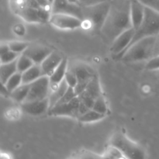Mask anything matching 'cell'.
<instances>
[{
  "instance_id": "6da1fadb",
  "label": "cell",
  "mask_w": 159,
  "mask_h": 159,
  "mask_svg": "<svg viewBox=\"0 0 159 159\" xmlns=\"http://www.w3.org/2000/svg\"><path fill=\"white\" fill-rule=\"evenodd\" d=\"M132 27L130 0L111 2L110 12L100 30L106 43L111 45L116 37Z\"/></svg>"
},
{
  "instance_id": "7a4b0ae2",
  "label": "cell",
  "mask_w": 159,
  "mask_h": 159,
  "mask_svg": "<svg viewBox=\"0 0 159 159\" xmlns=\"http://www.w3.org/2000/svg\"><path fill=\"white\" fill-rule=\"evenodd\" d=\"M155 38L156 36H153L138 40L126 49L120 58L127 63L148 61L154 57Z\"/></svg>"
},
{
  "instance_id": "3957f363",
  "label": "cell",
  "mask_w": 159,
  "mask_h": 159,
  "mask_svg": "<svg viewBox=\"0 0 159 159\" xmlns=\"http://www.w3.org/2000/svg\"><path fill=\"white\" fill-rule=\"evenodd\" d=\"M110 7L111 1L103 2L89 6H82V22L83 24L87 23L86 29L100 33Z\"/></svg>"
},
{
  "instance_id": "277c9868",
  "label": "cell",
  "mask_w": 159,
  "mask_h": 159,
  "mask_svg": "<svg viewBox=\"0 0 159 159\" xmlns=\"http://www.w3.org/2000/svg\"><path fill=\"white\" fill-rule=\"evenodd\" d=\"M110 145L116 148L127 159H145L146 153L140 144L129 139L124 134L116 132L112 136Z\"/></svg>"
},
{
  "instance_id": "5b68a950",
  "label": "cell",
  "mask_w": 159,
  "mask_h": 159,
  "mask_svg": "<svg viewBox=\"0 0 159 159\" xmlns=\"http://www.w3.org/2000/svg\"><path fill=\"white\" fill-rule=\"evenodd\" d=\"M158 34L159 12L151 9V8L145 6V12H144V20H143V22L141 23V26L135 30V34L129 47L133 44V43H136L138 40H141V39L156 36Z\"/></svg>"
},
{
  "instance_id": "8992f818",
  "label": "cell",
  "mask_w": 159,
  "mask_h": 159,
  "mask_svg": "<svg viewBox=\"0 0 159 159\" xmlns=\"http://www.w3.org/2000/svg\"><path fill=\"white\" fill-rule=\"evenodd\" d=\"M51 93L49 76L43 75L30 84V91L25 102L42 100L49 97Z\"/></svg>"
},
{
  "instance_id": "52a82bcc",
  "label": "cell",
  "mask_w": 159,
  "mask_h": 159,
  "mask_svg": "<svg viewBox=\"0 0 159 159\" xmlns=\"http://www.w3.org/2000/svg\"><path fill=\"white\" fill-rule=\"evenodd\" d=\"M80 99L79 96L65 103H57L48 110V114L53 116H70L79 119Z\"/></svg>"
},
{
  "instance_id": "ba28073f",
  "label": "cell",
  "mask_w": 159,
  "mask_h": 159,
  "mask_svg": "<svg viewBox=\"0 0 159 159\" xmlns=\"http://www.w3.org/2000/svg\"><path fill=\"white\" fill-rule=\"evenodd\" d=\"M49 23L54 27L61 30H75L82 27L83 22L81 19L68 14H51Z\"/></svg>"
},
{
  "instance_id": "9c48e42d",
  "label": "cell",
  "mask_w": 159,
  "mask_h": 159,
  "mask_svg": "<svg viewBox=\"0 0 159 159\" xmlns=\"http://www.w3.org/2000/svg\"><path fill=\"white\" fill-rule=\"evenodd\" d=\"M51 13H61L74 16L82 20V6L69 0H54L51 6Z\"/></svg>"
},
{
  "instance_id": "30bf717a",
  "label": "cell",
  "mask_w": 159,
  "mask_h": 159,
  "mask_svg": "<svg viewBox=\"0 0 159 159\" xmlns=\"http://www.w3.org/2000/svg\"><path fill=\"white\" fill-rule=\"evenodd\" d=\"M102 95L100 82L97 76H95L87 85L86 89L79 96L81 102L87 106L89 109H93L96 99Z\"/></svg>"
},
{
  "instance_id": "8fae6325",
  "label": "cell",
  "mask_w": 159,
  "mask_h": 159,
  "mask_svg": "<svg viewBox=\"0 0 159 159\" xmlns=\"http://www.w3.org/2000/svg\"><path fill=\"white\" fill-rule=\"evenodd\" d=\"M135 34V29L133 27L127 30L124 31L110 45V51L112 54H116L117 57H120L121 54L124 52L126 49L131 43Z\"/></svg>"
},
{
  "instance_id": "7c38bea8",
  "label": "cell",
  "mask_w": 159,
  "mask_h": 159,
  "mask_svg": "<svg viewBox=\"0 0 159 159\" xmlns=\"http://www.w3.org/2000/svg\"><path fill=\"white\" fill-rule=\"evenodd\" d=\"M21 109L23 112L31 116H40L49 110V98H46L42 100L24 102L21 104Z\"/></svg>"
},
{
  "instance_id": "4fadbf2b",
  "label": "cell",
  "mask_w": 159,
  "mask_h": 159,
  "mask_svg": "<svg viewBox=\"0 0 159 159\" xmlns=\"http://www.w3.org/2000/svg\"><path fill=\"white\" fill-rule=\"evenodd\" d=\"M53 51L49 47L41 44L29 45L23 54L30 57L35 65H40L45 60L47 57Z\"/></svg>"
},
{
  "instance_id": "5bb4252c",
  "label": "cell",
  "mask_w": 159,
  "mask_h": 159,
  "mask_svg": "<svg viewBox=\"0 0 159 159\" xmlns=\"http://www.w3.org/2000/svg\"><path fill=\"white\" fill-rule=\"evenodd\" d=\"M64 57L61 53L56 51H53L40 64L43 75L50 77L54 73L56 68L59 66V65L61 63Z\"/></svg>"
},
{
  "instance_id": "9a60e30c",
  "label": "cell",
  "mask_w": 159,
  "mask_h": 159,
  "mask_svg": "<svg viewBox=\"0 0 159 159\" xmlns=\"http://www.w3.org/2000/svg\"><path fill=\"white\" fill-rule=\"evenodd\" d=\"M145 12V6L139 0H130V17L132 26L136 30L143 22Z\"/></svg>"
},
{
  "instance_id": "2e32d148",
  "label": "cell",
  "mask_w": 159,
  "mask_h": 159,
  "mask_svg": "<svg viewBox=\"0 0 159 159\" xmlns=\"http://www.w3.org/2000/svg\"><path fill=\"white\" fill-rule=\"evenodd\" d=\"M68 68V59L64 57L61 63L59 65L54 71L52 75L50 76V86H51V93L54 91L58 88L59 85L61 83L62 81L65 79V74Z\"/></svg>"
},
{
  "instance_id": "e0dca14e",
  "label": "cell",
  "mask_w": 159,
  "mask_h": 159,
  "mask_svg": "<svg viewBox=\"0 0 159 159\" xmlns=\"http://www.w3.org/2000/svg\"><path fill=\"white\" fill-rule=\"evenodd\" d=\"M71 68L75 73L76 77H77L78 79V83L88 85L89 82L96 76V75L93 73V70L90 68V67L85 65V64L78 63L73 67H71Z\"/></svg>"
},
{
  "instance_id": "ac0fdd59",
  "label": "cell",
  "mask_w": 159,
  "mask_h": 159,
  "mask_svg": "<svg viewBox=\"0 0 159 159\" xmlns=\"http://www.w3.org/2000/svg\"><path fill=\"white\" fill-rule=\"evenodd\" d=\"M39 9L29 7L24 5L19 9L18 15L27 23H41L39 17Z\"/></svg>"
},
{
  "instance_id": "d6986e66",
  "label": "cell",
  "mask_w": 159,
  "mask_h": 159,
  "mask_svg": "<svg viewBox=\"0 0 159 159\" xmlns=\"http://www.w3.org/2000/svg\"><path fill=\"white\" fill-rule=\"evenodd\" d=\"M43 75L40 65H34L31 68L22 73L23 84H30Z\"/></svg>"
},
{
  "instance_id": "ffe728a7",
  "label": "cell",
  "mask_w": 159,
  "mask_h": 159,
  "mask_svg": "<svg viewBox=\"0 0 159 159\" xmlns=\"http://www.w3.org/2000/svg\"><path fill=\"white\" fill-rule=\"evenodd\" d=\"M17 60L7 64H1L0 67V81L2 85H5L8 79L17 72Z\"/></svg>"
},
{
  "instance_id": "44dd1931",
  "label": "cell",
  "mask_w": 159,
  "mask_h": 159,
  "mask_svg": "<svg viewBox=\"0 0 159 159\" xmlns=\"http://www.w3.org/2000/svg\"><path fill=\"white\" fill-rule=\"evenodd\" d=\"M20 54L11 51L8 43H2L0 47V60L1 64H7L17 60Z\"/></svg>"
},
{
  "instance_id": "7402d4cb",
  "label": "cell",
  "mask_w": 159,
  "mask_h": 159,
  "mask_svg": "<svg viewBox=\"0 0 159 159\" xmlns=\"http://www.w3.org/2000/svg\"><path fill=\"white\" fill-rule=\"evenodd\" d=\"M68 85L67 84L66 81L64 79L61 83L59 85L58 88L54 91L51 92L49 95V102H50V109L54 107L59 100L62 98V96L66 93L67 89H68ZM49 109V110H50Z\"/></svg>"
},
{
  "instance_id": "603a6c76",
  "label": "cell",
  "mask_w": 159,
  "mask_h": 159,
  "mask_svg": "<svg viewBox=\"0 0 159 159\" xmlns=\"http://www.w3.org/2000/svg\"><path fill=\"white\" fill-rule=\"evenodd\" d=\"M30 91V84H22L10 93L9 97L16 102L22 104L27 98Z\"/></svg>"
},
{
  "instance_id": "cb8c5ba5",
  "label": "cell",
  "mask_w": 159,
  "mask_h": 159,
  "mask_svg": "<svg viewBox=\"0 0 159 159\" xmlns=\"http://www.w3.org/2000/svg\"><path fill=\"white\" fill-rule=\"evenodd\" d=\"M106 116H107L106 114H102V113H99V112L92 109V110H89L87 113H85V114L79 116L78 120L81 123H93L101 120L102 119L105 118Z\"/></svg>"
},
{
  "instance_id": "d4e9b609",
  "label": "cell",
  "mask_w": 159,
  "mask_h": 159,
  "mask_svg": "<svg viewBox=\"0 0 159 159\" xmlns=\"http://www.w3.org/2000/svg\"><path fill=\"white\" fill-rule=\"evenodd\" d=\"M17 71L20 73H23L26 70L33 66L35 64L32 60L25 54H21L17 59Z\"/></svg>"
},
{
  "instance_id": "484cf974",
  "label": "cell",
  "mask_w": 159,
  "mask_h": 159,
  "mask_svg": "<svg viewBox=\"0 0 159 159\" xmlns=\"http://www.w3.org/2000/svg\"><path fill=\"white\" fill-rule=\"evenodd\" d=\"M22 84H23L22 73H20L17 71V72L15 73L13 75L11 76V77L8 79L6 83L3 85H5V87L7 89L8 91L11 93L13 90H15L16 89L18 88L20 85H21Z\"/></svg>"
},
{
  "instance_id": "4316f807",
  "label": "cell",
  "mask_w": 159,
  "mask_h": 159,
  "mask_svg": "<svg viewBox=\"0 0 159 159\" xmlns=\"http://www.w3.org/2000/svg\"><path fill=\"white\" fill-rule=\"evenodd\" d=\"M93 110L99 112V113H102V114L107 115V111H108V106H107V100L106 98L104 97L103 95H101L100 96L96 99L93 105Z\"/></svg>"
},
{
  "instance_id": "83f0119b",
  "label": "cell",
  "mask_w": 159,
  "mask_h": 159,
  "mask_svg": "<svg viewBox=\"0 0 159 159\" xmlns=\"http://www.w3.org/2000/svg\"><path fill=\"white\" fill-rule=\"evenodd\" d=\"M8 45H9V48L11 51L21 54L26 51V48L29 47L30 44L28 43H26V42L11 41L9 43H8Z\"/></svg>"
},
{
  "instance_id": "f1b7e54d",
  "label": "cell",
  "mask_w": 159,
  "mask_h": 159,
  "mask_svg": "<svg viewBox=\"0 0 159 159\" xmlns=\"http://www.w3.org/2000/svg\"><path fill=\"white\" fill-rule=\"evenodd\" d=\"M65 80L66 81L68 86L71 87V88H75L78 83V79L77 77H76L75 73L74 72V71L70 67H68V70H67V72L65 74Z\"/></svg>"
},
{
  "instance_id": "f546056e",
  "label": "cell",
  "mask_w": 159,
  "mask_h": 159,
  "mask_svg": "<svg viewBox=\"0 0 159 159\" xmlns=\"http://www.w3.org/2000/svg\"><path fill=\"white\" fill-rule=\"evenodd\" d=\"M77 95H76L75 92L74 88H71V87H68V89H67L66 93H65L63 96H62L61 99L58 101L56 104L57 103H65V102H68L72 100L73 99H75V97H77ZM55 104V105H56Z\"/></svg>"
},
{
  "instance_id": "4dcf8cb0",
  "label": "cell",
  "mask_w": 159,
  "mask_h": 159,
  "mask_svg": "<svg viewBox=\"0 0 159 159\" xmlns=\"http://www.w3.org/2000/svg\"><path fill=\"white\" fill-rule=\"evenodd\" d=\"M105 153L113 159H127L125 158V156L121 153L120 151L118 150L116 148L111 145H110L107 148Z\"/></svg>"
},
{
  "instance_id": "1f68e13d",
  "label": "cell",
  "mask_w": 159,
  "mask_h": 159,
  "mask_svg": "<svg viewBox=\"0 0 159 159\" xmlns=\"http://www.w3.org/2000/svg\"><path fill=\"white\" fill-rule=\"evenodd\" d=\"M145 68L146 69L150 70V71H158L159 70V55L152 57L148 61H147Z\"/></svg>"
},
{
  "instance_id": "d6a6232c",
  "label": "cell",
  "mask_w": 159,
  "mask_h": 159,
  "mask_svg": "<svg viewBox=\"0 0 159 159\" xmlns=\"http://www.w3.org/2000/svg\"><path fill=\"white\" fill-rule=\"evenodd\" d=\"M147 7L151 8L159 12V0H139Z\"/></svg>"
},
{
  "instance_id": "836d02e7",
  "label": "cell",
  "mask_w": 159,
  "mask_h": 159,
  "mask_svg": "<svg viewBox=\"0 0 159 159\" xmlns=\"http://www.w3.org/2000/svg\"><path fill=\"white\" fill-rule=\"evenodd\" d=\"M107 1H111V0H79V4L82 6H93V5H96Z\"/></svg>"
},
{
  "instance_id": "e575fe53",
  "label": "cell",
  "mask_w": 159,
  "mask_h": 159,
  "mask_svg": "<svg viewBox=\"0 0 159 159\" xmlns=\"http://www.w3.org/2000/svg\"><path fill=\"white\" fill-rule=\"evenodd\" d=\"M24 5L29 6V7L34 8V9H39L40 6L37 3L36 0H24Z\"/></svg>"
},
{
  "instance_id": "d590c367",
  "label": "cell",
  "mask_w": 159,
  "mask_h": 159,
  "mask_svg": "<svg viewBox=\"0 0 159 159\" xmlns=\"http://www.w3.org/2000/svg\"><path fill=\"white\" fill-rule=\"evenodd\" d=\"M99 156L95 155V154L91 153V152H85L82 154L79 158L80 159H99Z\"/></svg>"
},
{
  "instance_id": "8d00e7d4",
  "label": "cell",
  "mask_w": 159,
  "mask_h": 159,
  "mask_svg": "<svg viewBox=\"0 0 159 159\" xmlns=\"http://www.w3.org/2000/svg\"><path fill=\"white\" fill-rule=\"evenodd\" d=\"M39 6L41 8H47V9H51V4L50 3L49 0H36Z\"/></svg>"
},
{
  "instance_id": "74e56055",
  "label": "cell",
  "mask_w": 159,
  "mask_h": 159,
  "mask_svg": "<svg viewBox=\"0 0 159 159\" xmlns=\"http://www.w3.org/2000/svg\"><path fill=\"white\" fill-rule=\"evenodd\" d=\"M158 55H159V34L156 35V38H155V49H154V57Z\"/></svg>"
},
{
  "instance_id": "f35d334b",
  "label": "cell",
  "mask_w": 159,
  "mask_h": 159,
  "mask_svg": "<svg viewBox=\"0 0 159 159\" xmlns=\"http://www.w3.org/2000/svg\"><path fill=\"white\" fill-rule=\"evenodd\" d=\"M99 159H113V158H112L111 157L109 156L108 155H107V154L105 153L103 155H101V156H99Z\"/></svg>"
},
{
  "instance_id": "ab89813d",
  "label": "cell",
  "mask_w": 159,
  "mask_h": 159,
  "mask_svg": "<svg viewBox=\"0 0 159 159\" xmlns=\"http://www.w3.org/2000/svg\"><path fill=\"white\" fill-rule=\"evenodd\" d=\"M69 1L72 2H75V3H78V4H79V0H69Z\"/></svg>"
},
{
  "instance_id": "60d3db41",
  "label": "cell",
  "mask_w": 159,
  "mask_h": 159,
  "mask_svg": "<svg viewBox=\"0 0 159 159\" xmlns=\"http://www.w3.org/2000/svg\"><path fill=\"white\" fill-rule=\"evenodd\" d=\"M49 2H50V3H51V4H52V2H54V0H49Z\"/></svg>"
},
{
  "instance_id": "b9f144b4",
  "label": "cell",
  "mask_w": 159,
  "mask_h": 159,
  "mask_svg": "<svg viewBox=\"0 0 159 159\" xmlns=\"http://www.w3.org/2000/svg\"><path fill=\"white\" fill-rule=\"evenodd\" d=\"M158 71V79H159V70H158V71Z\"/></svg>"
},
{
  "instance_id": "7bdbcfd3",
  "label": "cell",
  "mask_w": 159,
  "mask_h": 159,
  "mask_svg": "<svg viewBox=\"0 0 159 159\" xmlns=\"http://www.w3.org/2000/svg\"><path fill=\"white\" fill-rule=\"evenodd\" d=\"M75 159H80L79 158H75Z\"/></svg>"
}]
</instances>
